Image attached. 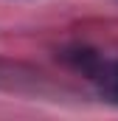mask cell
Segmentation results:
<instances>
[{"instance_id": "cell-1", "label": "cell", "mask_w": 118, "mask_h": 121, "mask_svg": "<svg viewBox=\"0 0 118 121\" xmlns=\"http://www.w3.org/2000/svg\"><path fill=\"white\" fill-rule=\"evenodd\" d=\"M93 79L98 82V90L118 104V62H107L98 70H93Z\"/></svg>"}]
</instances>
